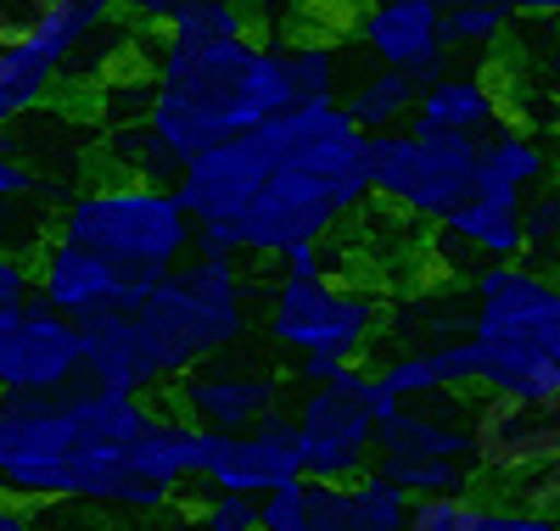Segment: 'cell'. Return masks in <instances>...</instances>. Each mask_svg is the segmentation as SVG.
<instances>
[{"instance_id": "1", "label": "cell", "mask_w": 560, "mask_h": 531, "mask_svg": "<svg viewBox=\"0 0 560 531\" xmlns=\"http://www.w3.org/2000/svg\"><path fill=\"white\" fill-rule=\"evenodd\" d=\"M208 430L140 392L79 380L68 392H0V498L158 515L197 481Z\"/></svg>"}, {"instance_id": "2", "label": "cell", "mask_w": 560, "mask_h": 531, "mask_svg": "<svg viewBox=\"0 0 560 531\" xmlns=\"http://www.w3.org/2000/svg\"><path fill=\"white\" fill-rule=\"evenodd\" d=\"M258 285L242 274V258L191 252L168 274L140 285L129 308L96 314L79 324L84 380L118 392H168V386L208 358H224L247 342Z\"/></svg>"}, {"instance_id": "3", "label": "cell", "mask_w": 560, "mask_h": 531, "mask_svg": "<svg viewBox=\"0 0 560 531\" xmlns=\"http://www.w3.org/2000/svg\"><path fill=\"white\" fill-rule=\"evenodd\" d=\"M269 152V179L219 235L191 252L213 258H280L292 247H319L342 219L370 202V134L348 123L337 102H298L258 123Z\"/></svg>"}, {"instance_id": "4", "label": "cell", "mask_w": 560, "mask_h": 531, "mask_svg": "<svg viewBox=\"0 0 560 531\" xmlns=\"http://www.w3.org/2000/svg\"><path fill=\"white\" fill-rule=\"evenodd\" d=\"M287 107L298 102L287 84V62H280V39H264L253 28L219 39L158 34L135 123L168 152L174 168H185L197 152L236 140Z\"/></svg>"}, {"instance_id": "5", "label": "cell", "mask_w": 560, "mask_h": 531, "mask_svg": "<svg viewBox=\"0 0 560 531\" xmlns=\"http://www.w3.org/2000/svg\"><path fill=\"white\" fill-rule=\"evenodd\" d=\"M477 392L527 409L560 403V280L510 258L471 269Z\"/></svg>"}, {"instance_id": "6", "label": "cell", "mask_w": 560, "mask_h": 531, "mask_svg": "<svg viewBox=\"0 0 560 531\" xmlns=\"http://www.w3.org/2000/svg\"><path fill=\"white\" fill-rule=\"evenodd\" d=\"M51 235L107 258L135 285H152L158 274H168L197 247V229H191V219H185L174 190L147 185L135 174L84 179L79 190H68V197L57 202V213H51Z\"/></svg>"}, {"instance_id": "7", "label": "cell", "mask_w": 560, "mask_h": 531, "mask_svg": "<svg viewBox=\"0 0 560 531\" xmlns=\"http://www.w3.org/2000/svg\"><path fill=\"white\" fill-rule=\"evenodd\" d=\"M382 330V297L359 280L319 274H275L264 292V335L287 358H337L359 364Z\"/></svg>"}, {"instance_id": "8", "label": "cell", "mask_w": 560, "mask_h": 531, "mask_svg": "<svg viewBox=\"0 0 560 531\" xmlns=\"http://www.w3.org/2000/svg\"><path fill=\"white\" fill-rule=\"evenodd\" d=\"M471 190H477L471 134H420V129L370 134V197L376 202L420 224H443Z\"/></svg>"}, {"instance_id": "9", "label": "cell", "mask_w": 560, "mask_h": 531, "mask_svg": "<svg viewBox=\"0 0 560 531\" xmlns=\"http://www.w3.org/2000/svg\"><path fill=\"white\" fill-rule=\"evenodd\" d=\"M376 386L370 369L342 364L331 380L303 386L292 403V430H298V464L308 481H359L376 470Z\"/></svg>"}, {"instance_id": "10", "label": "cell", "mask_w": 560, "mask_h": 531, "mask_svg": "<svg viewBox=\"0 0 560 531\" xmlns=\"http://www.w3.org/2000/svg\"><path fill=\"white\" fill-rule=\"evenodd\" d=\"M18 39L57 68L62 90L107 84V68H118L135 51V23L124 17L118 0H45Z\"/></svg>"}, {"instance_id": "11", "label": "cell", "mask_w": 560, "mask_h": 531, "mask_svg": "<svg viewBox=\"0 0 560 531\" xmlns=\"http://www.w3.org/2000/svg\"><path fill=\"white\" fill-rule=\"evenodd\" d=\"M84 380L79 324L39 297L0 314V392H68Z\"/></svg>"}, {"instance_id": "12", "label": "cell", "mask_w": 560, "mask_h": 531, "mask_svg": "<svg viewBox=\"0 0 560 531\" xmlns=\"http://www.w3.org/2000/svg\"><path fill=\"white\" fill-rule=\"evenodd\" d=\"M465 425H471V475L499 481V487H510V498H527L555 453L549 414L510 398H477Z\"/></svg>"}, {"instance_id": "13", "label": "cell", "mask_w": 560, "mask_h": 531, "mask_svg": "<svg viewBox=\"0 0 560 531\" xmlns=\"http://www.w3.org/2000/svg\"><path fill=\"white\" fill-rule=\"evenodd\" d=\"M174 403H179V420H191L197 430L224 437V430H247L264 414L287 409V375H280V369H258V364L208 358V364L185 369L174 380Z\"/></svg>"}, {"instance_id": "14", "label": "cell", "mask_w": 560, "mask_h": 531, "mask_svg": "<svg viewBox=\"0 0 560 531\" xmlns=\"http://www.w3.org/2000/svg\"><path fill=\"white\" fill-rule=\"evenodd\" d=\"M292 475H303L298 464V430H292V409H275L247 430H208V453H202V475L213 493H247L264 498L275 487H287Z\"/></svg>"}, {"instance_id": "15", "label": "cell", "mask_w": 560, "mask_h": 531, "mask_svg": "<svg viewBox=\"0 0 560 531\" xmlns=\"http://www.w3.org/2000/svg\"><path fill=\"white\" fill-rule=\"evenodd\" d=\"M34 297L45 308H57L62 319L84 324L96 314L129 308L140 297V285L124 269H113L107 258L73 247V240H62V235H45L34 247Z\"/></svg>"}, {"instance_id": "16", "label": "cell", "mask_w": 560, "mask_h": 531, "mask_svg": "<svg viewBox=\"0 0 560 531\" xmlns=\"http://www.w3.org/2000/svg\"><path fill=\"white\" fill-rule=\"evenodd\" d=\"M353 34L376 68H398L415 84H427L448 68L443 0H364Z\"/></svg>"}, {"instance_id": "17", "label": "cell", "mask_w": 560, "mask_h": 531, "mask_svg": "<svg viewBox=\"0 0 560 531\" xmlns=\"http://www.w3.org/2000/svg\"><path fill=\"white\" fill-rule=\"evenodd\" d=\"M522 208H527V197L477 179L471 197H465L443 224H432L443 258L448 263H510V258H522Z\"/></svg>"}, {"instance_id": "18", "label": "cell", "mask_w": 560, "mask_h": 531, "mask_svg": "<svg viewBox=\"0 0 560 531\" xmlns=\"http://www.w3.org/2000/svg\"><path fill=\"white\" fill-rule=\"evenodd\" d=\"M504 118H510V107H504L499 79H488L482 68H443L438 79L420 84L415 113H409L404 129H420V134H471V140H482V134L499 129Z\"/></svg>"}, {"instance_id": "19", "label": "cell", "mask_w": 560, "mask_h": 531, "mask_svg": "<svg viewBox=\"0 0 560 531\" xmlns=\"http://www.w3.org/2000/svg\"><path fill=\"white\" fill-rule=\"evenodd\" d=\"M376 392L387 403L477 392V347H471V335H443V342H432V347L398 353L393 364L376 369Z\"/></svg>"}, {"instance_id": "20", "label": "cell", "mask_w": 560, "mask_h": 531, "mask_svg": "<svg viewBox=\"0 0 560 531\" xmlns=\"http://www.w3.org/2000/svg\"><path fill=\"white\" fill-rule=\"evenodd\" d=\"M471 414L398 403L376 425V459H465L471 464Z\"/></svg>"}, {"instance_id": "21", "label": "cell", "mask_w": 560, "mask_h": 531, "mask_svg": "<svg viewBox=\"0 0 560 531\" xmlns=\"http://www.w3.org/2000/svg\"><path fill=\"white\" fill-rule=\"evenodd\" d=\"M51 208H57V190L45 185V174L0 140V247H18L34 258V247L51 229Z\"/></svg>"}, {"instance_id": "22", "label": "cell", "mask_w": 560, "mask_h": 531, "mask_svg": "<svg viewBox=\"0 0 560 531\" xmlns=\"http://www.w3.org/2000/svg\"><path fill=\"white\" fill-rule=\"evenodd\" d=\"M555 174V157H549V140L522 129V123H499L477 140V179L488 185H504V190H516V197H533L538 185H549Z\"/></svg>"}, {"instance_id": "23", "label": "cell", "mask_w": 560, "mask_h": 531, "mask_svg": "<svg viewBox=\"0 0 560 531\" xmlns=\"http://www.w3.org/2000/svg\"><path fill=\"white\" fill-rule=\"evenodd\" d=\"M62 95L57 68L23 39H0V134H12L23 118L45 113Z\"/></svg>"}, {"instance_id": "24", "label": "cell", "mask_w": 560, "mask_h": 531, "mask_svg": "<svg viewBox=\"0 0 560 531\" xmlns=\"http://www.w3.org/2000/svg\"><path fill=\"white\" fill-rule=\"evenodd\" d=\"M415 95H420V84H415L409 73H398V68H370L364 79L348 84V95H342L337 107L348 113V123H353L359 134H387V129H404V123H409Z\"/></svg>"}, {"instance_id": "25", "label": "cell", "mask_w": 560, "mask_h": 531, "mask_svg": "<svg viewBox=\"0 0 560 531\" xmlns=\"http://www.w3.org/2000/svg\"><path fill=\"white\" fill-rule=\"evenodd\" d=\"M258 531H342L337 481L292 475L287 487L258 498Z\"/></svg>"}, {"instance_id": "26", "label": "cell", "mask_w": 560, "mask_h": 531, "mask_svg": "<svg viewBox=\"0 0 560 531\" xmlns=\"http://www.w3.org/2000/svg\"><path fill=\"white\" fill-rule=\"evenodd\" d=\"M280 62H287L292 102H337L342 90V51L319 34H292L280 39Z\"/></svg>"}, {"instance_id": "27", "label": "cell", "mask_w": 560, "mask_h": 531, "mask_svg": "<svg viewBox=\"0 0 560 531\" xmlns=\"http://www.w3.org/2000/svg\"><path fill=\"white\" fill-rule=\"evenodd\" d=\"M337 504H342V531H404L409 520V493H398L376 470H364L359 481H337Z\"/></svg>"}, {"instance_id": "28", "label": "cell", "mask_w": 560, "mask_h": 531, "mask_svg": "<svg viewBox=\"0 0 560 531\" xmlns=\"http://www.w3.org/2000/svg\"><path fill=\"white\" fill-rule=\"evenodd\" d=\"M510 28H516V12L510 7H443V39L448 51H493V45L510 39Z\"/></svg>"}, {"instance_id": "29", "label": "cell", "mask_w": 560, "mask_h": 531, "mask_svg": "<svg viewBox=\"0 0 560 531\" xmlns=\"http://www.w3.org/2000/svg\"><path fill=\"white\" fill-rule=\"evenodd\" d=\"M522 258H533L544 274L560 269V185H538L522 208Z\"/></svg>"}, {"instance_id": "30", "label": "cell", "mask_w": 560, "mask_h": 531, "mask_svg": "<svg viewBox=\"0 0 560 531\" xmlns=\"http://www.w3.org/2000/svg\"><path fill=\"white\" fill-rule=\"evenodd\" d=\"M242 28H247L242 0H191L163 34H174V39H219V34H242Z\"/></svg>"}, {"instance_id": "31", "label": "cell", "mask_w": 560, "mask_h": 531, "mask_svg": "<svg viewBox=\"0 0 560 531\" xmlns=\"http://www.w3.org/2000/svg\"><path fill=\"white\" fill-rule=\"evenodd\" d=\"M197 531H258V498L208 487V498L197 504Z\"/></svg>"}, {"instance_id": "32", "label": "cell", "mask_w": 560, "mask_h": 531, "mask_svg": "<svg viewBox=\"0 0 560 531\" xmlns=\"http://www.w3.org/2000/svg\"><path fill=\"white\" fill-rule=\"evenodd\" d=\"M34 303V258L18 247H0V314Z\"/></svg>"}, {"instance_id": "33", "label": "cell", "mask_w": 560, "mask_h": 531, "mask_svg": "<svg viewBox=\"0 0 560 531\" xmlns=\"http://www.w3.org/2000/svg\"><path fill=\"white\" fill-rule=\"evenodd\" d=\"M124 7V17L135 23V28H147V34H163L185 7H191V0H118Z\"/></svg>"}, {"instance_id": "34", "label": "cell", "mask_w": 560, "mask_h": 531, "mask_svg": "<svg viewBox=\"0 0 560 531\" xmlns=\"http://www.w3.org/2000/svg\"><path fill=\"white\" fill-rule=\"evenodd\" d=\"M45 0H0V39H18L34 17H39Z\"/></svg>"}, {"instance_id": "35", "label": "cell", "mask_w": 560, "mask_h": 531, "mask_svg": "<svg viewBox=\"0 0 560 531\" xmlns=\"http://www.w3.org/2000/svg\"><path fill=\"white\" fill-rule=\"evenodd\" d=\"M0 531H45L34 504H18V498H0Z\"/></svg>"}, {"instance_id": "36", "label": "cell", "mask_w": 560, "mask_h": 531, "mask_svg": "<svg viewBox=\"0 0 560 531\" xmlns=\"http://www.w3.org/2000/svg\"><path fill=\"white\" fill-rule=\"evenodd\" d=\"M516 17H560V0H504Z\"/></svg>"}, {"instance_id": "37", "label": "cell", "mask_w": 560, "mask_h": 531, "mask_svg": "<svg viewBox=\"0 0 560 531\" xmlns=\"http://www.w3.org/2000/svg\"><path fill=\"white\" fill-rule=\"evenodd\" d=\"M443 7H504V0H443Z\"/></svg>"}, {"instance_id": "38", "label": "cell", "mask_w": 560, "mask_h": 531, "mask_svg": "<svg viewBox=\"0 0 560 531\" xmlns=\"http://www.w3.org/2000/svg\"><path fill=\"white\" fill-rule=\"evenodd\" d=\"M549 425H555V437H560V403H555V409H549Z\"/></svg>"}]
</instances>
